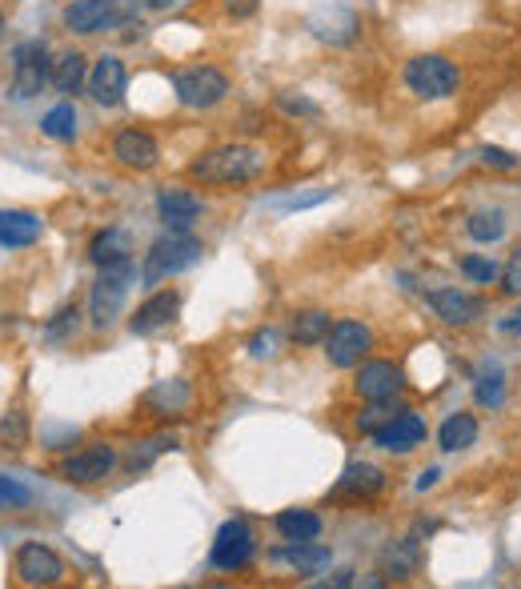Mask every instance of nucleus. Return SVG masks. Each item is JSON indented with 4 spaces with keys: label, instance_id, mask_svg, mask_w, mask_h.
I'll return each mask as SVG.
<instances>
[{
    "label": "nucleus",
    "instance_id": "f257e3e1",
    "mask_svg": "<svg viewBox=\"0 0 521 589\" xmlns=\"http://www.w3.org/2000/svg\"><path fill=\"white\" fill-rule=\"evenodd\" d=\"M265 173V153L253 145H220L189 165V177L200 185H245Z\"/></svg>",
    "mask_w": 521,
    "mask_h": 589
},
{
    "label": "nucleus",
    "instance_id": "f03ea898",
    "mask_svg": "<svg viewBox=\"0 0 521 589\" xmlns=\"http://www.w3.org/2000/svg\"><path fill=\"white\" fill-rule=\"evenodd\" d=\"M200 253H205V245H200L189 229H169L160 240H153V249L145 253L140 277H145V285H157V281H165V277H177V273H185V269L197 265Z\"/></svg>",
    "mask_w": 521,
    "mask_h": 589
},
{
    "label": "nucleus",
    "instance_id": "7ed1b4c3",
    "mask_svg": "<svg viewBox=\"0 0 521 589\" xmlns=\"http://www.w3.org/2000/svg\"><path fill=\"white\" fill-rule=\"evenodd\" d=\"M405 85H410V92H417L421 100H445L458 92L461 85V72L453 60L445 57H413L410 65H405Z\"/></svg>",
    "mask_w": 521,
    "mask_h": 589
},
{
    "label": "nucleus",
    "instance_id": "20e7f679",
    "mask_svg": "<svg viewBox=\"0 0 521 589\" xmlns=\"http://www.w3.org/2000/svg\"><path fill=\"white\" fill-rule=\"evenodd\" d=\"M129 285H132V261L125 265H105L92 285V330H109L112 321L120 317L125 310V297H129Z\"/></svg>",
    "mask_w": 521,
    "mask_h": 589
},
{
    "label": "nucleus",
    "instance_id": "39448f33",
    "mask_svg": "<svg viewBox=\"0 0 521 589\" xmlns=\"http://www.w3.org/2000/svg\"><path fill=\"white\" fill-rule=\"evenodd\" d=\"M45 80H52L49 49L40 40H20L12 49V97L32 100L45 89Z\"/></svg>",
    "mask_w": 521,
    "mask_h": 589
},
{
    "label": "nucleus",
    "instance_id": "423d86ee",
    "mask_svg": "<svg viewBox=\"0 0 521 589\" xmlns=\"http://www.w3.org/2000/svg\"><path fill=\"white\" fill-rule=\"evenodd\" d=\"M173 89H177L180 105H189V109H213L229 92V77L220 69H209V65H197V69H180L173 77Z\"/></svg>",
    "mask_w": 521,
    "mask_h": 589
},
{
    "label": "nucleus",
    "instance_id": "0eeeda50",
    "mask_svg": "<svg viewBox=\"0 0 521 589\" xmlns=\"http://www.w3.org/2000/svg\"><path fill=\"white\" fill-rule=\"evenodd\" d=\"M129 20V9H125V0H72L69 9H65V24L72 32H105V29H117Z\"/></svg>",
    "mask_w": 521,
    "mask_h": 589
},
{
    "label": "nucleus",
    "instance_id": "6e6552de",
    "mask_svg": "<svg viewBox=\"0 0 521 589\" xmlns=\"http://www.w3.org/2000/svg\"><path fill=\"white\" fill-rule=\"evenodd\" d=\"M370 345H373V333L361 321H337L330 330V337H325V357H330L333 370H353L370 353Z\"/></svg>",
    "mask_w": 521,
    "mask_h": 589
},
{
    "label": "nucleus",
    "instance_id": "1a4fd4ad",
    "mask_svg": "<svg viewBox=\"0 0 521 589\" xmlns=\"http://www.w3.org/2000/svg\"><path fill=\"white\" fill-rule=\"evenodd\" d=\"M249 558H253V533H249V526L245 521H225L217 530V541H213V553H209V561L217 566V570H225V573H237V570H245L249 566Z\"/></svg>",
    "mask_w": 521,
    "mask_h": 589
},
{
    "label": "nucleus",
    "instance_id": "9d476101",
    "mask_svg": "<svg viewBox=\"0 0 521 589\" xmlns=\"http://www.w3.org/2000/svg\"><path fill=\"white\" fill-rule=\"evenodd\" d=\"M17 573L24 586H57V581L65 578V561H60L49 546L24 541L17 550Z\"/></svg>",
    "mask_w": 521,
    "mask_h": 589
},
{
    "label": "nucleus",
    "instance_id": "9b49d317",
    "mask_svg": "<svg viewBox=\"0 0 521 589\" xmlns=\"http://www.w3.org/2000/svg\"><path fill=\"white\" fill-rule=\"evenodd\" d=\"M405 390V373L393 361H365L357 370V393L365 401H393Z\"/></svg>",
    "mask_w": 521,
    "mask_h": 589
},
{
    "label": "nucleus",
    "instance_id": "f8f14e48",
    "mask_svg": "<svg viewBox=\"0 0 521 589\" xmlns=\"http://www.w3.org/2000/svg\"><path fill=\"white\" fill-rule=\"evenodd\" d=\"M373 441L390 453H410L425 441V421H421L413 410H401L397 418H390L377 433H373Z\"/></svg>",
    "mask_w": 521,
    "mask_h": 589
},
{
    "label": "nucleus",
    "instance_id": "ddd939ff",
    "mask_svg": "<svg viewBox=\"0 0 521 589\" xmlns=\"http://www.w3.org/2000/svg\"><path fill=\"white\" fill-rule=\"evenodd\" d=\"M112 465H117V453H112L109 445H89V450L72 453V458L60 465V473L69 481H77V485H97V481L109 478Z\"/></svg>",
    "mask_w": 521,
    "mask_h": 589
},
{
    "label": "nucleus",
    "instance_id": "4468645a",
    "mask_svg": "<svg viewBox=\"0 0 521 589\" xmlns=\"http://www.w3.org/2000/svg\"><path fill=\"white\" fill-rule=\"evenodd\" d=\"M125 89H129V77H125V65L117 57H100L89 72V92L97 105H120L125 100Z\"/></svg>",
    "mask_w": 521,
    "mask_h": 589
},
{
    "label": "nucleus",
    "instance_id": "2eb2a0df",
    "mask_svg": "<svg viewBox=\"0 0 521 589\" xmlns=\"http://www.w3.org/2000/svg\"><path fill=\"white\" fill-rule=\"evenodd\" d=\"M112 157H117L125 169L145 173L160 160V149H157V140H153L149 132L125 129V132H117V140H112Z\"/></svg>",
    "mask_w": 521,
    "mask_h": 589
},
{
    "label": "nucleus",
    "instance_id": "dca6fc26",
    "mask_svg": "<svg viewBox=\"0 0 521 589\" xmlns=\"http://www.w3.org/2000/svg\"><path fill=\"white\" fill-rule=\"evenodd\" d=\"M177 310H180V297L173 289H160V293H153L145 305H140L137 313L129 317V330L137 333V337H149V333H157V330H165L173 317H177Z\"/></svg>",
    "mask_w": 521,
    "mask_h": 589
},
{
    "label": "nucleus",
    "instance_id": "f3484780",
    "mask_svg": "<svg viewBox=\"0 0 521 589\" xmlns=\"http://www.w3.org/2000/svg\"><path fill=\"white\" fill-rule=\"evenodd\" d=\"M157 213L169 229H189L193 220L205 213V205H200V197H193L189 189H160Z\"/></svg>",
    "mask_w": 521,
    "mask_h": 589
},
{
    "label": "nucleus",
    "instance_id": "a211bd4d",
    "mask_svg": "<svg viewBox=\"0 0 521 589\" xmlns=\"http://www.w3.org/2000/svg\"><path fill=\"white\" fill-rule=\"evenodd\" d=\"M430 305L445 325H470V321L481 313V301L470 297V293H461V289H433Z\"/></svg>",
    "mask_w": 521,
    "mask_h": 589
},
{
    "label": "nucleus",
    "instance_id": "6ab92c4d",
    "mask_svg": "<svg viewBox=\"0 0 521 589\" xmlns=\"http://www.w3.org/2000/svg\"><path fill=\"white\" fill-rule=\"evenodd\" d=\"M40 217L37 213H24V209H0V245L4 249H24L32 240L40 237Z\"/></svg>",
    "mask_w": 521,
    "mask_h": 589
},
{
    "label": "nucleus",
    "instance_id": "aec40b11",
    "mask_svg": "<svg viewBox=\"0 0 521 589\" xmlns=\"http://www.w3.org/2000/svg\"><path fill=\"white\" fill-rule=\"evenodd\" d=\"M381 490H385V473L370 461H353L337 481V493H345V498H373Z\"/></svg>",
    "mask_w": 521,
    "mask_h": 589
},
{
    "label": "nucleus",
    "instance_id": "412c9836",
    "mask_svg": "<svg viewBox=\"0 0 521 589\" xmlns=\"http://www.w3.org/2000/svg\"><path fill=\"white\" fill-rule=\"evenodd\" d=\"M277 558H285L293 566L297 573H321V570H330V561H333V553H330V546H317V538L313 541H293L289 550H281Z\"/></svg>",
    "mask_w": 521,
    "mask_h": 589
},
{
    "label": "nucleus",
    "instance_id": "4be33fe9",
    "mask_svg": "<svg viewBox=\"0 0 521 589\" xmlns=\"http://www.w3.org/2000/svg\"><path fill=\"white\" fill-rule=\"evenodd\" d=\"M89 257L92 265H125V261H132V245H129V233H120V229H105L92 237L89 245Z\"/></svg>",
    "mask_w": 521,
    "mask_h": 589
},
{
    "label": "nucleus",
    "instance_id": "5701e85b",
    "mask_svg": "<svg viewBox=\"0 0 521 589\" xmlns=\"http://www.w3.org/2000/svg\"><path fill=\"white\" fill-rule=\"evenodd\" d=\"M473 441H478V421H473L470 413H453V418H445V425H441V433H438V445L445 453L470 450Z\"/></svg>",
    "mask_w": 521,
    "mask_h": 589
},
{
    "label": "nucleus",
    "instance_id": "b1692460",
    "mask_svg": "<svg viewBox=\"0 0 521 589\" xmlns=\"http://www.w3.org/2000/svg\"><path fill=\"white\" fill-rule=\"evenodd\" d=\"M277 533L285 541H313L321 538V518L309 510H285L277 513Z\"/></svg>",
    "mask_w": 521,
    "mask_h": 589
},
{
    "label": "nucleus",
    "instance_id": "393cba45",
    "mask_svg": "<svg viewBox=\"0 0 521 589\" xmlns=\"http://www.w3.org/2000/svg\"><path fill=\"white\" fill-rule=\"evenodd\" d=\"M52 85L60 92H77L80 85H89V69H85V57L80 52H60L52 60Z\"/></svg>",
    "mask_w": 521,
    "mask_h": 589
},
{
    "label": "nucleus",
    "instance_id": "a878e982",
    "mask_svg": "<svg viewBox=\"0 0 521 589\" xmlns=\"http://www.w3.org/2000/svg\"><path fill=\"white\" fill-rule=\"evenodd\" d=\"M330 313L325 310H305V313H297V317H293V341H297V345H317V341H325L330 337Z\"/></svg>",
    "mask_w": 521,
    "mask_h": 589
},
{
    "label": "nucleus",
    "instance_id": "bb28decb",
    "mask_svg": "<svg viewBox=\"0 0 521 589\" xmlns=\"http://www.w3.org/2000/svg\"><path fill=\"white\" fill-rule=\"evenodd\" d=\"M40 132L52 140H72L77 137V109H72L69 100L52 105V109L45 112V120H40Z\"/></svg>",
    "mask_w": 521,
    "mask_h": 589
},
{
    "label": "nucleus",
    "instance_id": "cd10ccee",
    "mask_svg": "<svg viewBox=\"0 0 521 589\" xmlns=\"http://www.w3.org/2000/svg\"><path fill=\"white\" fill-rule=\"evenodd\" d=\"M381 566H385V573H390V578H410V573L417 570V546H413V541L390 546V550H385V558H381Z\"/></svg>",
    "mask_w": 521,
    "mask_h": 589
},
{
    "label": "nucleus",
    "instance_id": "c85d7f7f",
    "mask_svg": "<svg viewBox=\"0 0 521 589\" xmlns=\"http://www.w3.org/2000/svg\"><path fill=\"white\" fill-rule=\"evenodd\" d=\"M0 441H4L9 450H24V445H29V418L20 410L4 413V421H0Z\"/></svg>",
    "mask_w": 521,
    "mask_h": 589
},
{
    "label": "nucleus",
    "instance_id": "c756f323",
    "mask_svg": "<svg viewBox=\"0 0 521 589\" xmlns=\"http://www.w3.org/2000/svg\"><path fill=\"white\" fill-rule=\"evenodd\" d=\"M501 233H505V217H501L498 209L473 213V217H470V237L473 240H498Z\"/></svg>",
    "mask_w": 521,
    "mask_h": 589
},
{
    "label": "nucleus",
    "instance_id": "7c9ffc66",
    "mask_svg": "<svg viewBox=\"0 0 521 589\" xmlns=\"http://www.w3.org/2000/svg\"><path fill=\"white\" fill-rule=\"evenodd\" d=\"M24 505H32V490H29V485L0 473V510H24Z\"/></svg>",
    "mask_w": 521,
    "mask_h": 589
},
{
    "label": "nucleus",
    "instance_id": "2f4dec72",
    "mask_svg": "<svg viewBox=\"0 0 521 589\" xmlns=\"http://www.w3.org/2000/svg\"><path fill=\"white\" fill-rule=\"evenodd\" d=\"M397 413H401V410H393V401H370V410H365V413L357 418V430H361V433H370V438H373V433H377L390 418H397Z\"/></svg>",
    "mask_w": 521,
    "mask_h": 589
},
{
    "label": "nucleus",
    "instance_id": "473e14b6",
    "mask_svg": "<svg viewBox=\"0 0 521 589\" xmlns=\"http://www.w3.org/2000/svg\"><path fill=\"white\" fill-rule=\"evenodd\" d=\"M77 305H69V310H60L57 317L49 321V330H45V337L49 341H60V337H69V333H77Z\"/></svg>",
    "mask_w": 521,
    "mask_h": 589
},
{
    "label": "nucleus",
    "instance_id": "72a5a7b5",
    "mask_svg": "<svg viewBox=\"0 0 521 589\" xmlns=\"http://www.w3.org/2000/svg\"><path fill=\"white\" fill-rule=\"evenodd\" d=\"M461 273L490 285V281L498 277V265H493V261H485V257H465V261H461Z\"/></svg>",
    "mask_w": 521,
    "mask_h": 589
},
{
    "label": "nucleus",
    "instance_id": "f704fd0d",
    "mask_svg": "<svg viewBox=\"0 0 521 589\" xmlns=\"http://www.w3.org/2000/svg\"><path fill=\"white\" fill-rule=\"evenodd\" d=\"M249 353H253V357H273V353H277V333L260 330L257 337L249 341Z\"/></svg>",
    "mask_w": 521,
    "mask_h": 589
},
{
    "label": "nucleus",
    "instance_id": "c9c22d12",
    "mask_svg": "<svg viewBox=\"0 0 521 589\" xmlns=\"http://www.w3.org/2000/svg\"><path fill=\"white\" fill-rule=\"evenodd\" d=\"M481 160L493 165V169H513V165H518V157L505 153V149H498V145H485V149H481Z\"/></svg>",
    "mask_w": 521,
    "mask_h": 589
},
{
    "label": "nucleus",
    "instance_id": "e433bc0d",
    "mask_svg": "<svg viewBox=\"0 0 521 589\" xmlns=\"http://www.w3.org/2000/svg\"><path fill=\"white\" fill-rule=\"evenodd\" d=\"M505 293H521V249L513 253L510 269H505Z\"/></svg>",
    "mask_w": 521,
    "mask_h": 589
},
{
    "label": "nucleus",
    "instance_id": "4c0bfd02",
    "mask_svg": "<svg viewBox=\"0 0 521 589\" xmlns=\"http://www.w3.org/2000/svg\"><path fill=\"white\" fill-rule=\"evenodd\" d=\"M225 9H229L233 17H253V12H257V0H225Z\"/></svg>",
    "mask_w": 521,
    "mask_h": 589
},
{
    "label": "nucleus",
    "instance_id": "58836bf2",
    "mask_svg": "<svg viewBox=\"0 0 521 589\" xmlns=\"http://www.w3.org/2000/svg\"><path fill=\"white\" fill-rule=\"evenodd\" d=\"M281 105H285L289 112H309V117L317 112V105H305V100H289V97H281Z\"/></svg>",
    "mask_w": 521,
    "mask_h": 589
},
{
    "label": "nucleus",
    "instance_id": "ea45409f",
    "mask_svg": "<svg viewBox=\"0 0 521 589\" xmlns=\"http://www.w3.org/2000/svg\"><path fill=\"white\" fill-rule=\"evenodd\" d=\"M132 4H145V9H173L177 0H132Z\"/></svg>",
    "mask_w": 521,
    "mask_h": 589
},
{
    "label": "nucleus",
    "instance_id": "a19ab883",
    "mask_svg": "<svg viewBox=\"0 0 521 589\" xmlns=\"http://www.w3.org/2000/svg\"><path fill=\"white\" fill-rule=\"evenodd\" d=\"M441 478V473L438 470H430V473H421V481H417V490L421 493H425V490H430V485H433V481H438Z\"/></svg>",
    "mask_w": 521,
    "mask_h": 589
},
{
    "label": "nucleus",
    "instance_id": "79ce46f5",
    "mask_svg": "<svg viewBox=\"0 0 521 589\" xmlns=\"http://www.w3.org/2000/svg\"><path fill=\"white\" fill-rule=\"evenodd\" d=\"M505 333H521V310H518V313H513V317H510V321H505Z\"/></svg>",
    "mask_w": 521,
    "mask_h": 589
},
{
    "label": "nucleus",
    "instance_id": "37998d69",
    "mask_svg": "<svg viewBox=\"0 0 521 589\" xmlns=\"http://www.w3.org/2000/svg\"><path fill=\"white\" fill-rule=\"evenodd\" d=\"M0 32H4V12H0Z\"/></svg>",
    "mask_w": 521,
    "mask_h": 589
}]
</instances>
